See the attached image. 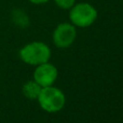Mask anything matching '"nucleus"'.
<instances>
[{"label":"nucleus","instance_id":"f257e3e1","mask_svg":"<svg viewBox=\"0 0 123 123\" xmlns=\"http://www.w3.org/2000/svg\"><path fill=\"white\" fill-rule=\"evenodd\" d=\"M19 57L24 63L38 66L50 60L51 50L44 42L34 41L22 48L19 51Z\"/></svg>","mask_w":123,"mask_h":123},{"label":"nucleus","instance_id":"f03ea898","mask_svg":"<svg viewBox=\"0 0 123 123\" xmlns=\"http://www.w3.org/2000/svg\"><path fill=\"white\" fill-rule=\"evenodd\" d=\"M37 99L43 110L51 113L62 110L66 103V98L63 92L52 85L42 87Z\"/></svg>","mask_w":123,"mask_h":123},{"label":"nucleus","instance_id":"7ed1b4c3","mask_svg":"<svg viewBox=\"0 0 123 123\" xmlns=\"http://www.w3.org/2000/svg\"><path fill=\"white\" fill-rule=\"evenodd\" d=\"M97 18V10L87 2L77 3L70 8L69 19L77 27H89Z\"/></svg>","mask_w":123,"mask_h":123},{"label":"nucleus","instance_id":"20e7f679","mask_svg":"<svg viewBox=\"0 0 123 123\" xmlns=\"http://www.w3.org/2000/svg\"><path fill=\"white\" fill-rule=\"evenodd\" d=\"M76 37V26L70 23H62L53 31V42L60 49H66L74 43Z\"/></svg>","mask_w":123,"mask_h":123},{"label":"nucleus","instance_id":"39448f33","mask_svg":"<svg viewBox=\"0 0 123 123\" xmlns=\"http://www.w3.org/2000/svg\"><path fill=\"white\" fill-rule=\"evenodd\" d=\"M58 71L54 65L50 63H43L37 66L34 72V80L42 87L52 85L57 79Z\"/></svg>","mask_w":123,"mask_h":123},{"label":"nucleus","instance_id":"423d86ee","mask_svg":"<svg viewBox=\"0 0 123 123\" xmlns=\"http://www.w3.org/2000/svg\"><path fill=\"white\" fill-rule=\"evenodd\" d=\"M41 89L42 86L39 85L36 81H27L25 84L23 85V94L29 99H37L41 92Z\"/></svg>","mask_w":123,"mask_h":123},{"label":"nucleus","instance_id":"0eeeda50","mask_svg":"<svg viewBox=\"0 0 123 123\" xmlns=\"http://www.w3.org/2000/svg\"><path fill=\"white\" fill-rule=\"evenodd\" d=\"M12 19L16 25L21 26V27H26L29 24V19H28L26 13L23 10H19V9L14 10L12 12Z\"/></svg>","mask_w":123,"mask_h":123},{"label":"nucleus","instance_id":"6e6552de","mask_svg":"<svg viewBox=\"0 0 123 123\" xmlns=\"http://www.w3.org/2000/svg\"><path fill=\"white\" fill-rule=\"evenodd\" d=\"M54 2L56 3V6H60L61 9H70L74 3H76V0H54Z\"/></svg>","mask_w":123,"mask_h":123},{"label":"nucleus","instance_id":"1a4fd4ad","mask_svg":"<svg viewBox=\"0 0 123 123\" xmlns=\"http://www.w3.org/2000/svg\"><path fill=\"white\" fill-rule=\"evenodd\" d=\"M28 1L34 3V4H42V3H47V2L50 1V0H28Z\"/></svg>","mask_w":123,"mask_h":123}]
</instances>
